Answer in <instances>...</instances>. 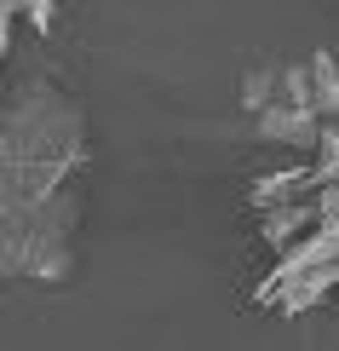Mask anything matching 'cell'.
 <instances>
[{"label": "cell", "instance_id": "obj_1", "mask_svg": "<svg viewBox=\"0 0 339 351\" xmlns=\"http://www.w3.org/2000/svg\"><path fill=\"white\" fill-rule=\"evenodd\" d=\"M86 167V110L58 81H23L0 115V208L40 202Z\"/></svg>", "mask_w": 339, "mask_h": 351}, {"label": "cell", "instance_id": "obj_2", "mask_svg": "<svg viewBox=\"0 0 339 351\" xmlns=\"http://www.w3.org/2000/svg\"><path fill=\"white\" fill-rule=\"evenodd\" d=\"M242 110L259 138L316 156L339 133V58L311 52L299 64H271L242 81Z\"/></svg>", "mask_w": 339, "mask_h": 351}, {"label": "cell", "instance_id": "obj_3", "mask_svg": "<svg viewBox=\"0 0 339 351\" xmlns=\"http://www.w3.org/2000/svg\"><path fill=\"white\" fill-rule=\"evenodd\" d=\"M75 237H81V184L40 202L0 208V265H6V276L64 282L75 271Z\"/></svg>", "mask_w": 339, "mask_h": 351}, {"label": "cell", "instance_id": "obj_4", "mask_svg": "<svg viewBox=\"0 0 339 351\" xmlns=\"http://www.w3.org/2000/svg\"><path fill=\"white\" fill-rule=\"evenodd\" d=\"M334 288H339V225H322L299 254L276 259L253 300L271 305V311H311V305L328 300Z\"/></svg>", "mask_w": 339, "mask_h": 351}]
</instances>
